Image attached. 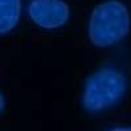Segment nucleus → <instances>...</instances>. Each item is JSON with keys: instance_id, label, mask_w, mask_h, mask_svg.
Wrapping results in <instances>:
<instances>
[{"instance_id": "nucleus-6", "label": "nucleus", "mask_w": 131, "mask_h": 131, "mask_svg": "<svg viewBox=\"0 0 131 131\" xmlns=\"http://www.w3.org/2000/svg\"><path fill=\"white\" fill-rule=\"evenodd\" d=\"M4 105H5V102H4V97H3L2 93H0V113L4 110Z\"/></svg>"}, {"instance_id": "nucleus-5", "label": "nucleus", "mask_w": 131, "mask_h": 131, "mask_svg": "<svg viewBox=\"0 0 131 131\" xmlns=\"http://www.w3.org/2000/svg\"><path fill=\"white\" fill-rule=\"evenodd\" d=\"M109 131H131V127H115Z\"/></svg>"}, {"instance_id": "nucleus-2", "label": "nucleus", "mask_w": 131, "mask_h": 131, "mask_svg": "<svg viewBox=\"0 0 131 131\" xmlns=\"http://www.w3.org/2000/svg\"><path fill=\"white\" fill-rule=\"evenodd\" d=\"M126 89L127 80L121 71L110 67L98 70L85 80L81 96L84 110L97 113L112 107L122 100Z\"/></svg>"}, {"instance_id": "nucleus-1", "label": "nucleus", "mask_w": 131, "mask_h": 131, "mask_svg": "<svg viewBox=\"0 0 131 131\" xmlns=\"http://www.w3.org/2000/svg\"><path fill=\"white\" fill-rule=\"evenodd\" d=\"M130 30V13L118 0L98 4L91 15L88 37L97 47H109L122 41Z\"/></svg>"}, {"instance_id": "nucleus-3", "label": "nucleus", "mask_w": 131, "mask_h": 131, "mask_svg": "<svg viewBox=\"0 0 131 131\" xmlns=\"http://www.w3.org/2000/svg\"><path fill=\"white\" fill-rule=\"evenodd\" d=\"M31 21L42 29H58L70 18V7L63 0H31L28 5Z\"/></svg>"}, {"instance_id": "nucleus-4", "label": "nucleus", "mask_w": 131, "mask_h": 131, "mask_svg": "<svg viewBox=\"0 0 131 131\" xmlns=\"http://www.w3.org/2000/svg\"><path fill=\"white\" fill-rule=\"evenodd\" d=\"M21 16V0H0V36L13 30Z\"/></svg>"}]
</instances>
